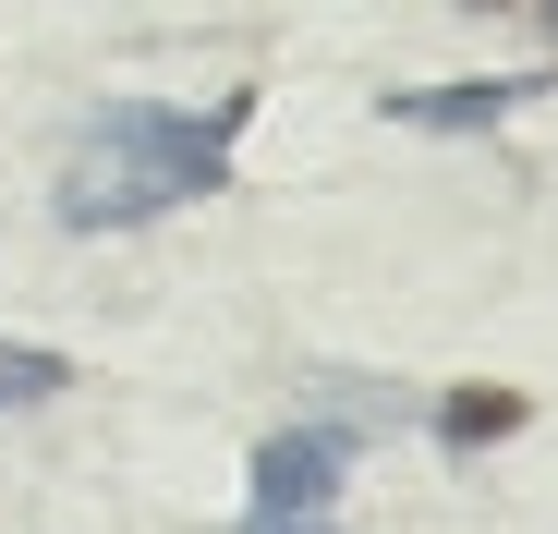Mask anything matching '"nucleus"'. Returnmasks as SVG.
I'll use <instances>...</instances> for the list:
<instances>
[{"instance_id": "obj_1", "label": "nucleus", "mask_w": 558, "mask_h": 534, "mask_svg": "<svg viewBox=\"0 0 558 534\" xmlns=\"http://www.w3.org/2000/svg\"><path fill=\"white\" fill-rule=\"evenodd\" d=\"M243 110H255V85H219L207 110H146V98L98 110V122L73 134V158H61V195H49L61 231H134V219H170V207L231 195Z\"/></svg>"}, {"instance_id": "obj_2", "label": "nucleus", "mask_w": 558, "mask_h": 534, "mask_svg": "<svg viewBox=\"0 0 558 534\" xmlns=\"http://www.w3.org/2000/svg\"><path fill=\"white\" fill-rule=\"evenodd\" d=\"M340 425H267L255 437V522H328L340 498Z\"/></svg>"}, {"instance_id": "obj_3", "label": "nucleus", "mask_w": 558, "mask_h": 534, "mask_svg": "<svg viewBox=\"0 0 558 534\" xmlns=\"http://www.w3.org/2000/svg\"><path fill=\"white\" fill-rule=\"evenodd\" d=\"M534 98H546V73H461V85H389V122L401 134H486Z\"/></svg>"}, {"instance_id": "obj_4", "label": "nucleus", "mask_w": 558, "mask_h": 534, "mask_svg": "<svg viewBox=\"0 0 558 534\" xmlns=\"http://www.w3.org/2000/svg\"><path fill=\"white\" fill-rule=\"evenodd\" d=\"M522 425H534L522 389H449L437 401V450H498V437H522Z\"/></svg>"}, {"instance_id": "obj_5", "label": "nucleus", "mask_w": 558, "mask_h": 534, "mask_svg": "<svg viewBox=\"0 0 558 534\" xmlns=\"http://www.w3.org/2000/svg\"><path fill=\"white\" fill-rule=\"evenodd\" d=\"M61 389H73V365H61V352L0 340V413H37V401H61Z\"/></svg>"}, {"instance_id": "obj_6", "label": "nucleus", "mask_w": 558, "mask_h": 534, "mask_svg": "<svg viewBox=\"0 0 558 534\" xmlns=\"http://www.w3.org/2000/svg\"><path fill=\"white\" fill-rule=\"evenodd\" d=\"M231 534H340V522H231Z\"/></svg>"}, {"instance_id": "obj_7", "label": "nucleus", "mask_w": 558, "mask_h": 534, "mask_svg": "<svg viewBox=\"0 0 558 534\" xmlns=\"http://www.w3.org/2000/svg\"><path fill=\"white\" fill-rule=\"evenodd\" d=\"M546 37H558V0H546Z\"/></svg>"}]
</instances>
